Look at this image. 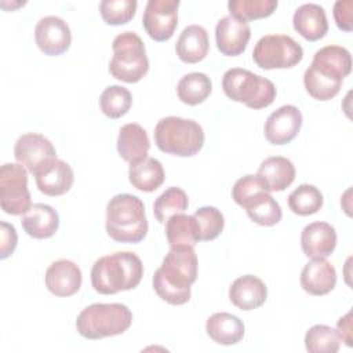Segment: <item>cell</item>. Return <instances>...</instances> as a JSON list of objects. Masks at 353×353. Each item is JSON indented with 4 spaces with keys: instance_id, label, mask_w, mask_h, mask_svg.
I'll return each mask as SVG.
<instances>
[{
    "instance_id": "obj_40",
    "label": "cell",
    "mask_w": 353,
    "mask_h": 353,
    "mask_svg": "<svg viewBox=\"0 0 353 353\" xmlns=\"http://www.w3.org/2000/svg\"><path fill=\"white\" fill-rule=\"evenodd\" d=\"M353 1L338 0L334 4V19L336 26L343 32H352L353 29Z\"/></svg>"
},
{
    "instance_id": "obj_37",
    "label": "cell",
    "mask_w": 353,
    "mask_h": 353,
    "mask_svg": "<svg viewBox=\"0 0 353 353\" xmlns=\"http://www.w3.org/2000/svg\"><path fill=\"white\" fill-rule=\"evenodd\" d=\"M193 216L199 228L200 241H211L222 233L225 219L218 208L212 205H204L196 210Z\"/></svg>"
},
{
    "instance_id": "obj_9",
    "label": "cell",
    "mask_w": 353,
    "mask_h": 353,
    "mask_svg": "<svg viewBox=\"0 0 353 353\" xmlns=\"http://www.w3.org/2000/svg\"><path fill=\"white\" fill-rule=\"evenodd\" d=\"M0 207L10 215H23L32 207L28 170L19 163H6L0 168Z\"/></svg>"
},
{
    "instance_id": "obj_34",
    "label": "cell",
    "mask_w": 353,
    "mask_h": 353,
    "mask_svg": "<svg viewBox=\"0 0 353 353\" xmlns=\"http://www.w3.org/2000/svg\"><path fill=\"white\" fill-rule=\"evenodd\" d=\"M277 4V0H230L228 8L230 17L241 22H248L272 15Z\"/></svg>"
},
{
    "instance_id": "obj_42",
    "label": "cell",
    "mask_w": 353,
    "mask_h": 353,
    "mask_svg": "<svg viewBox=\"0 0 353 353\" xmlns=\"http://www.w3.org/2000/svg\"><path fill=\"white\" fill-rule=\"evenodd\" d=\"M353 327H352V312H347L343 317H341L336 323V335L341 342H343L347 347L353 346Z\"/></svg>"
},
{
    "instance_id": "obj_1",
    "label": "cell",
    "mask_w": 353,
    "mask_h": 353,
    "mask_svg": "<svg viewBox=\"0 0 353 353\" xmlns=\"http://www.w3.org/2000/svg\"><path fill=\"white\" fill-rule=\"evenodd\" d=\"M197 268L199 261L192 245H171L152 279L156 294L170 305L186 303L197 279Z\"/></svg>"
},
{
    "instance_id": "obj_14",
    "label": "cell",
    "mask_w": 353,
    "mask_h": 353,
    "mask_svg": "<svg viewBox=\"0 0 353 353\" xmlns=\"http://www.w3.org/2000/svg\"><path fill=\"white\" fill-rule=\"evenodd\" d=\"M83 281V274L80 268L69 259H58L52 262L44 276V283L47 290L55 296H72L74 295Z\"/></svg>"
},
{
    "instance_id": "obj_41",
    "label": "cell",
    "mask_w": 353,
    "mask_h": 353,
    "mask_svg": "<svg viewBox=\"0 0 353 353\" xmlns=\"http://www.w3.org/2000/svg\"><path fill=\"white\" fill-rule=\"evenodd\" d=\"M0 228H1V230H0V236H1V239H0V243H1L0 244V258L6 259L14 252V250L17 247V243H18V236H17L15 228L12 225L4 222V221H1Z\"/></svg>"
},
{
    "instance_id": "obj_19",
    "label": "cell",
    "mask_w": 353,
    "mask_h": 353,
    "mask_svg": "<svg viewBox=\"0 0 353 353\" xmlns=\"http://www.w3.org/2000/svg\"><path fill=\"white\" fill-rule=\"evenodd\" d=\"M310 66L327 77L343 81L352 70V57L345 47L330 44L314 52Z\"/></svg>"
},
{
    "instance_id": "obj_18",
    "label": "cell",
    "mask_w": 353,
    "mask_h": 353,
    "mask_svg": "<svg viewBox=\"0 0 353 353\" xmlns=\"http://www.w3.org/2000/svg\"><path fill=\"white\" fill-rule=\"evenodd\" d=\"M299 283L310 295H325L335 288L336 270L325 258L312 259L303 266Z\"/></svg>"
},
{
    "instance_id": "obj_13",
    "label": "cell",
    "mask_w": 353,
    "mask_h": 353,
    "mask_svg": "<svg viewBox=\"0 0 353 353\" xmlns=\"http://www.w3.org/2000/svg\"><path fill=\"white\" fill-rule=\"evenodd\" d=\"M302 120V113L295 105H283L266 119L265 138L272 145L290 143L299 134Z\"/></svg>"
},
{
    "instance_id": "obj_5",
    "label": "cell",
    "mask_w": 353,
    "mask_h": 353,
    "mask_svg": "<svg viewBox=\"0 0 353 353\" xmlns=\"http://www.w3.org/2000/svg\"><path fill=\"white\" fill-rule=\"evenodd\" d=\"M132 323V313L123 303H92L76 319V330L85 339H102L125 332Z\"/></svg>"
},
{
    "instance_id": "obj_7",
    "label": "cell",
    "mask_w": 353,
    "mask_h": 353,
    "mask_svg": "<svg viewBox=\"0 0 353 353\" xmlns=\"http://www.w3.org/2000/svg\"><path fill=\"white\" fill-rule=\"evenodd\" d=\"M113 57L109 62L110 74L125 83L139 81L149 70L145 44L135 32H123L113 39Z\"/></svg>"
},
{
    "instance_id": "obj_10",
    "label": "cell",
    "mask_w": 353,
    "mask_h": 353,
    "mask_svg": "<svg viewBox=\"0 0 353 353\" xmlns=\"http://www.w3.org/2000/svg\"><path fill=\"white\" fill-rule=\"evenodd\" d=\"M15 160L23 165L28 172L36 175L50 163L57 160V150L51 141L41 134H22L14 146Z\"/></svg>"
},
{
    "instance_id": "obj_29",
    "label": "cell",
    "mask_w": 353,
    "mask_h": 353,
    "mask_svg": "<svg viewBox=\"0 0 353 353\" xmlns=\"http://www.w3.org/2000/svg\"><path fill=\"white\" fill-rule=\"evenodd\" d=\"M212 91L211 79L201 72H192L181 77L176 85L178 98L190 106L204 102Z\"/></svg>"
},
{
    "instance_id": "obj_26",
    "label": "cell",
    "mask_w": 353,
    "mask_h": 353,
    "mask_svg": "<svg viewBox=\"0 0 353 353\" xmlns=\"http://www.w3.org/2000/svg\"><path fill=\"white\" fill-rule=\"evenodd\" d=\"M240 207L245 210L251 221L261 226H273L279 223L283 216L280 204L268 190L252 193L240 204Z\"/></svg>"
},
{
    "instance_id": "obj_21",
    "label": "cell",
    "mask_w": 353,
    "mask_h": 353,
    "mask_svg": "<svg viewBox=\"0 0 353 353\" xmlns=\"http://www.w3.org/2000/svg\"><path fill=\"white\" fill-rule=\"evenodd\" d=\"M21 225L26 234L33 239H50L58 230L59 215L51 205L36 203L22 215Z\"/></svg>"
},
{
    "instance_id": "obj_8",
    "label": "cell",
    "mask_w": 353,
    "mask_h": 353,
    "mask_svg": "<svg viewBox=\"0 0 353 353\" xmlns=\"http://www.w3.org/2000/svg\"><path fill=\"white\" fill-rule=\"evenodd\" d=\"M303 58L302 46L288 34H265L252 51L254 62L266 70L288 69Z\"/></svg>"
},
{
    "instance_id": "obj_30",
    "label": "cell",
    "mask_w": 353,
    "mask_h": 353,
    "mask_svg": "<svg viewBox=\"0 0 353 353\" xmlns=\"http://www.w3.org/2000/svg\"><path fill=\"white\" fill-rule=\"evenodd\" d=\"M165 237L170 245H194L200 241L193 215L176 214L165 222Z\"/></svg>"
},
{
    "instance_id": "obj_36",
    "label": "cell",
    "mask_w": 353,
    "mask_h": 353,
    "mask_svg": "<svg viewBox=\"0 0 353 353\" xmlns=\"http://www.w3.org/2000/svg\"><path fill=\"white\" fill-rule=\"evenodd\" d=\"M303 84L307 94L317 101H330L341 90L342 81L327 77L309 66L303 74Z\"/></svg>"
},
{
    "instance_id": "obj_24",
    "label": "cell",
    "mask_w": 353,
    "mask_h": 353,
    "mask_svg": "<svg viewBox=\"0 0 353 353\" xmlns=\"http://www.w3.org/2000/svg\"><path fill=\"white\" fill-rule=\"evenodd\" d=\"M295 165L283 156H272L265 159L256 172L268 192H281L287 189L295 179Z\"/></svg>"
},
{
    "instance_id": "obj_32",
    "label": "cell",
    "mask_w": 353,
    "mask_h": 353,
    "mask_svg": "<svg viewBox=\"0 0 353 353\" xmlns=\"http://www.w3.org/2000/svg\"><path fill=\"white\" fill-rule=\"evenodd\" d=\"M323 193L314 185L309 183L299 185L288 196L290 210L301 216L316 214L323 207Z\"/></svg>"
},
{
    "instance_id": "obj_11",
    "label": "cell",
    "mask_w": 353,
    "mask_h": 353,
    "mask_svg": "<svg viewBox=\"0 0 353 353\" xmlns=\"http://www.w3.org/2000/svg\"><path fill=\"white\" fill-rule=\"evenodd\" d=\"M179 0H149L146 3L142 25L154 41H167L178 25Z\"/></svg>"
},
{
    "instance_id": "obj_25",
    "label": "cell",
    "mask_w": 353,
    "mask_h": 353,
    "mask_svg": "<svg viewBox=\"0 0 353 353\" xmlns=\"http://www.w3.org/2000/svg\"><path fill=\"white\" fill-rule=\"evenodd\" d=\"M210 48V40L207 30L200 25L186 26L175 44L178 58L186 63H197L203 61Z\"/></svg>"
},
{
    "instance_id": "obj_17",
    "label": "cell",
    "mask_w": 353,
    "mask_h": 353,
    "mask_svg": "<svg viewBox=\"0 0 353 353\" xmlns=\"http://www.w3.org/2000/svg\"><path fill=\"white\" fill-rule=\"evenodd\" d=\"M268 298L266 284L254 274L237 277L229 288L230 302L240 310H254L262 306Z\"/></svg>"
},
{
    "instance_id": "obj_3",
    "label": "cell",
    "mask_w": 353,
    "mask_h": 353,
    "mask_svg": "<svg viewBox=\"0 0 353 353\" xmlns=\"http://www.w3.org/2000/svg\"><path fill=\"white\" fill-rule=\"evenodd\" d=\"M143 201L130 193L113 196L106 205V233L119 243H139L148 233Z\"/></svg>"
},
{
    "instance_id": "obj_2",
    "label": "cell",
    "mask_w": 353,
    "mask_h": 353,
    "mask_svg": "<svg viewBox=\"0 0 353 353\" xmlns=\"http://www.w3.org/2000/svg\"><path fill=\"white\" fill-rule=\"evenodd\" d=\"M143 265L141 258L131 251H117L101 256L91 269V284L103 295L134 290L142 280Z\"/></svg>"
},
{
    "instance_id": "obj_27",
    "label": "cell",
    "mask_w": 353,
    "mask_h": 353,
    "mask_svg": "<svg viewBox=\"0 0 353 353\" xmlns=\"http://www.w3.org/2000/svg\"><path fill=\"white\" fill-rule=\"evenodd\" d=\"M207 335L216 343L230 346L239 343L244 336V323L237 316L219 312L208 317L205 323Z\"/></svg>"
},
{
    "instance_id": "obj_35",
    "label": "cell",
    "mask_w": 353,
    "mask_h": 353,
    "mask_svg": "<svg viewBox=\"0 0 353 353\" xmlns=\"http://www.w3.org/2000/svg\"><path fill=\"white\" fill-rule=\"evenodd\" d=\"M339 342L336 331L325 324H314L305 335V347L310 353H336Z\"/></svg>"
},
{
    "instance_id": "obj_16",
    "label": "cell",
    "mask_w": 353,
    "mask_h": 353,
    "mask_svg": "<svg viewBox=\"0 0 353 353\" xmlns=\"http://www.w3.org/2000/svg\"><path fill=\"white\" fill-rule=\"evenodd\" d=\"M301 247L310 259L327 258L336 247L335 228L327 222H312L302 229Z\"/></svg>"
},
{
    "instance_id": "obj_38",
    "label": "cell",
    "mask_w": 353,
    "mask_h": 353,
    "mask_svg": "<svg viewBox=\"0 0 353 353\" xmlns=\"http://www.w3.org/2000/svg\"><path fill=\"white\" fill-rule=\"evenodd\" d=\"M138 3L135 0H102L99 3V12L108 25H124L130 22L137 11Z\"/></svg>"
},
{
    "instance_id": "obj_31",
    "label": "cell",
    "mask_w": 353,
    "mask_h": 353,
    "mask_svg": "<svg viewBox=\"0 0 353 353\" xmlns=\"http://www.w3.org/2000/svg\"><path fill=\"white\" fill-rule=\"evenodd\" d=\"M189 199L183 189L176 186L167 188L154 201L153 212L160 223H165L171 216L183 214L188 210Z\"/></svg>"
},
{
    "instance_id": "obj_12",
    "label": "cell",
    "mask_w": 353,
    "mask_h": 353,
    "mask_svg": "<svg viewBox=\"0 0 353 353\" xmlns=\"http://www.w3.org/2000/svg\"><path fill=\"white\" fill-rule=\"evenodd\" d=\"M34 40L37 47L50 57L63 54L72 43L69 25L59 17L47 15L36 23Z\"/></svg>"
},
{
    "instance_id": "obj_23",
    "label": "cell",
    "mask_w": 353,
    "mask_h": 353,
    "mask_svg": "<svg viewBox=\"0 0 353 353\" xmlns=\"http://www.w3.org/2000/svg\"><path fill=\"white\" fill-rule=\"evenodd\" d=\"M37 189L47 196H61L70 190L74 182L72 167L63 160H54L34 175Z\"/></svg>"
},
{
    "instance_id": "obj_20",
    "label": "cell",
    "mask_w": 353,
    "mask_h": 353,
    "mask_svg": "<svg viewBox=\"0 0 353 353\" xmlns=\"http://www.w3.org/2000/svg\"><path fill=\"white\" fill-rule=\"evenodd\" d=\"M294 29L306 40L316 41L328 32V21L324 8L316 3L299 6L292 17Z\"/></svg>"
},
{
    "instance_id": "obj_4",
    "label": "cell",
    "mask_w": 353,
    "mask_h": 353,
    "mask_svg": "<svg viewBox=\"0 0 353 353\" xmlns=\"http://www.w3.org/2000/svg\"><path fill=\"white\" fill-rule=\"evenodd\" d=\"M156 146L168 154L190 157L197 154L204 145L203 127L192 120L178 116H167L154 127Z\"/></svg>"
},
{
    "instance_id": "obj_28",
    "label": "cell",
    "mask_w": 353,
    "mask_h": 353,
    "mask_svg": "<svg viewBox=\"0 0 353 353\" xmlns=\"http://www.w3.org/2000/svg\"><path fill=\"white\" fill-rule=\"evenodd\" d=\"M164 168L154 157H146L138 163L130 164V183L141 192H154L164 182Z\"/></svg>"
},
{
    "instance_id": "obj_39",
    "label": "cell",
    "mask_w": 353,
    "mask_h": 353,
    "mask_svg": "<svg viewBox=\"0 0 353 353\" xmlns=\"http://www.w3.org/2000/svg\"><path fill=\"white\" fill-rule=\"evenodd\" d=\"M258 190H268V189L265 188V185L256 175L248 174V175L239 178L234 182V185L232 188V197H233L234 203L240 205L247 197H250L252 193H255Z\"/></svg>"
},
{
    "instance_id": "obj_22",
    "label": "cell",
    "mask_w": 353,
    "mask_h": 353,
    "mask_svg": "<svg viewBox=\"0 0 353 353\" xmlns=\"http://www.w3.org/2000/svg\"><path fill=\"white\" fill-rule=\"evenodd\" d=\"M116 146L120 157L132 164L148 157L150 141L142 125L137 123H128L119 130Z\"/></svg>"
},
{
    "instance_id": "obj_33",
    "label": "cell",
    "mask_w": 353,
    "mask_h": 353,
    "mask_svg": "<svg viewBox=\"0 0 353 353\" xmlns=\"http://www.w3.org/2000/svg\"><path fill=\"white\" fill-rule=\"evenodd\" d=\"M132 105L131 92L123 85H109L99 97V108L109 119H120Z\"/></svg>"
},
{
    "instance_id": "obj_15",
    "label": "cell",
    "mask_w": 353,
    "mask_h": 353,
    "mask_svg": "<svg viewBox=\"0 0 353 353\" xmlns=\"http://www.w3.org/2000/svg\"><path fill=\"white\" fill-rule=\"evenodd\" d=\"M251 37V28L230 15L221 18L215 26V41L221 54L236 57L244 52Z\"/></svg>"
},
{
    "instance_id": "obj_6",
    "label": "cell",
    "mask_w": 353,
    "mask_h": 353,
    "mask_svg": "<svg viewBox=\"0 0 353 353\" xmlns=\"http://www.w3.org/2000/svg\"><path fill=\"white\" fill-rule=\"evenodd\" d=\"M225 95L251 109H263L276 99V85L266 77L241 68L228 69L222 77Z\"/></svg>"
}]
</instances>
